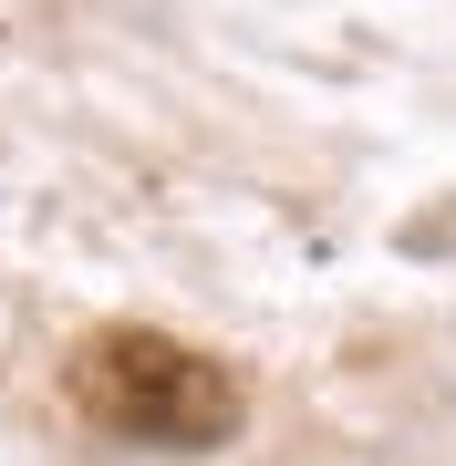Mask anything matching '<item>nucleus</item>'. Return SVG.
Masks as SVG:
<instances>
[{"mask_svg":"<svg viewBox=\"0 0 456 466\" xmlns=\"http://www.w3.org/2000/svg\"><path fill=\"white\" fill-rule=\"evenodd\" d=\"M73 404L104 435H125V446H177V456L238 435L228 363H208V352H187L167 332H94L73 352Z\"/></svg>","mask_w":456,"mask_h":466,"instance_id":"nucleus-1","label":"nucleus"}]
</instances>
